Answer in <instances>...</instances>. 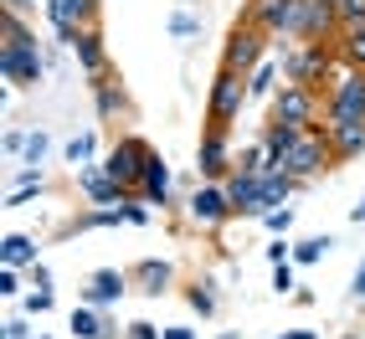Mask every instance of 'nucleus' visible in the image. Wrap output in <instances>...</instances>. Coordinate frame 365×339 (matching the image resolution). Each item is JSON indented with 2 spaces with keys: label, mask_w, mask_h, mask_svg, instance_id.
<instances>
[{
  "label": "nucleus",
  "mask_w": 365,
  "mask_h": 339,
  "mask_svg": "<svg viewBox=\"0 0 365 339\" xmlns=\"http://www.w3.org/2000/svg\"><path fill=\"white\" fill-rule=\"evenodd\" d=\"M0 78H6L11 93H31L46 83V52L31 31V21L16 11H6V26H0Z\"/></svg>",
  "instance_id": "f257e3e1"
},
{
  "label": "nucleus",
  "mask_w": 365,
  "mask_h": 339,
  "mask_svg": "<svg viewBox=\"0 0 365 339\" xmlns=\"http://www.w3.org/2000/svg\"><path fill=\"white\" fill-rule=\"evenodd\" d=\"M278 62H283V83H299V88H329L334 72L345 67L334 52V41H288L278 36Z\"/></svg>",
  "instance_id": "f03ea898"
},
{
  "label": "nucleus",
  "mask_w": 365,
  "mask_h": 339,
  "mask_svg": "<svg viewBox=\"0 0 365 339\" xmlns=\"http://www.w3.org/2000/svg\"><path fill=\"white\" fill-rule=\"evenodd\" d=\"M267 118L288 124V129H324V93L299 88V83H278V93L267 98Z\"/></svg>",
  "instance_id": "7ed1b4c3"
},
{
  "label": "nucleus",
  "mask_w": 365,
  "mask_h": 339,
  "mask_svg": "<svg viewBox=\"0 0 365 339\" xmlns=\"http://www.w3.org/2000/svg\"><path fill=\"white\" fill-rule=\"evenodd\" d=\"M247 103H252L247 78L232 72V67H216V78H211V88H206V129H227V134H232V124L242 118V108H247Z\"/></svg>",
  "instance_id": "20e7f679"
},
{
  "label": "nucleus",
  "mask_w": 365,
  "mask_h": 339,
  "mask_svg": "<svg viewBox=\"0 0 365 339\" xmlns=\"http://www.w3.org/2000/svg\"><path fill=\"white\" fill-rule=\"evenodd\" d=\"M278 170H288L294 180H304V185H314L324 175V170H334V150H329V134L324 129H304L299 139H294V150H288L283 160H273Z\"/></svg>",
  "instance_id": "39448f33"
},
{
  "label": "nucleus",
  "mask_w": 365,
  "mask_h": 339,
  "mask_svg": "<svg viewBox=\"0 0 365 339\" xmlns=\"http://www.w3.org/2000/svg\"><path fill=\"white\" fill-rule=\"evenodd\" d=\"M185 221L196 226V231H216V226L237 221L227 185H222V180H196V185H190V196H185Z\"/></svg>",
  "instance_id": "423d86ee"
},
{
  "label": "nucleus",
  "mask_w": 365,
  "mask_h": 339,
  "mask_svg": "<svg viewBox=\"0 0 365 339\" xmlns=\"http://www.w3.org/2000/svg\"><path fill=\"white\" fill-rule=\"evenodd\" d=\"M150 155H155V144H150V139H139V134H118V139L108 144V155H103V170L129 190V196H134L139 180H144V165H150Z\"/></svg>",
  "instance_id": "0eeeda50"
},
{
  "label": "nucleus",
  "mask_w": 365,
  "mask_h": 339,
  "mask_svg": "<svg viewBox=\"0 0 365 339\" xmlns=\"http://www.w3.org/2000/svg\"><path fill=\"white\" fill-rule=\"evenodd\" d=\"M350 118H365V72L339 67L334 83L324 88V129L329 124H350Z\"/></svg>",
  "instance_id": "6e6552de"
},
{
  "label": "nucleus",
  "mask_w": 365,
  "mask_h": 339,
  "mask_svg": "<svg viewBox=\"0 0 365 339\" xmlns=\"http://www.w3.org/2000/svg\"><path fill=\"white\" fill-rule=\"evenodd\" d=\"M267 52H273V36L242 16L237 26L227 31V41H222V67H232V72H242V78H247V72H252Z\"/></svg>",
  "instance_id": "1a4fd4ad"
},
{
  "label": "nucleus",
  "mask_w": 365,
  "mask_h": 339,
  "mask_svg": "<svg viewBox=\"0 0 365 339\" xmlns=\"http://www.w3.org/2000/svg\"><path fill=\"white\" fill-rule=\"evenodd\" d=\"M339 26L345 21H339L334 0H299L294 21H288V41H334Z\"/></svg>",
  "instance_id": "9d476101"
},
{
  "label": "nucleus",
  "mask_w": 365,
  "mask_h": 339,
  "mask_svg": "<svg viewBox=\"0 0 365 339\" xmlns=\"http://www.w3.org/2000/svg\"><path fill=\"white\" fill-rule=\"evenodd\" d=\"M46 21L57 31V46H67L78 31L103 21V0H46Z\"/></svg>",
  "instance_id": "9b49d317"
},
{
  "label": "nucleus",
  "mask_w": 365,
  "mask_h": 339,
  "mask_svg": "<svg viewBox=\"0 0 365 339\" xmlns=\"http://www.w3.org/2000/svg\"><path fill=\"white\" fill-rule=\"evenodd\" d=\"M237 170V144L227 129H201L196 139V175L201 180H227Z\"/></svg>",
  "instance_id": "f8f14e48"
},
{
  "label": "nucleus",
  "mask_w": 365,
  "mask_h": 339,
  "mask_svg": "<svg viewBox=\"0 0 365 339\" xmlns=\"http://www.w3.org/2000/svg\"><path fill=\"white\" fill-rule=\"evenodd\" d=\"M78 190H83V201H88V206H124V201H129V190L103 170V160L78 165Z\"/></svg>",
  "instance_id": "ddd939ff"
},
{
  "label": "nucleus",
  "mask_w": 365,
  "mask_h": 339,
  "mask_svg": "<svg viewBox=\"0 0 365 339\" xmlns=\"http://www.w3.org/2000/svg\"><path fill=\"white\" fill-rule=\"evenodd\" d=\"M222 185H227L232 211L242 216V221H262V216H267V206H262V175H252V170H232Z\"/></svg>",
  "instance_id": "4468645a"
},
{
  "label": "nucleus",
  "mask_w": 365,
  "mask_h": 339,
  "mask_svg": "<svg viewBox=\"0 0 365 339\" xmlns=\"http://www.w3.org/2000/svg\"><path fill=\"white\" fill-rule=\"evenodd\" d=\"M129 288H134L129 268H98V273L83 278V303H93V308H113L118 298L129 293Z\"/></svg>",
  "instance_id": "2eb2a0df"
},
{
  "label": "nucleus",
  "mask_w": 365,
  "mask_h": 339,
  "mask_svg": "<svg viewBox=\"0 0 365 339\" xmlns=\"http://www.w3.org/2000/svg\"><path fill=\"white\" fill-rule=\"evenodd\" d=\"M124 329L129 324H118L113 308H93V303H78V308H72V319H67L72 339H118Z\"/></svg>",
  "instance_id": "dca6fc26"
},
{
  "label": "nucleus",
  "mask_w": 365,
  "mask_h": 339,
  "mask_svg": "<svg viewBox=\"0 0 365 339\" xmlns=\"http://www.w3.org/2000/svg\"><path fill=\"white\" fill-rule=\"evenodd\" d=\"M67 52H72V62H78L88 78H108V41H103V26L78 31V36L67 41Z\"/></svg>",
  "instance_id": "f3484780"
},
{
  "label": "nucleus",
  "mask_w": 365,
  "mask_h": 339,
  "mask_svg": "<svg viewBox=\"0 0 365 339\" xmlns=\"http://www.w3.org/2000/svg\"><path fill=\"white\" fill-rule=\"evenodd\" d=\"M134 196H144L155 211H170V206H175V175H170V165H165L160 150L150 155V165H144V180H139Z\"/></svg>",
  "instance_id": "a211bd4d"
},
{
  "label": "nucleus",
  "mask_w": 365,
  "mask_h": 339,
  "mask_svg": "<svg viewBox=\"0 0 365 339\" xmlns=\"http://www.w3.org/2000/svg\"><path fill=\"white\" fill-rule=\"evenodd\" d=\"M129 278H134V288L144 298H165L170 288H175V262L170 257H144V262L129 268Z\"/></svg>",
  "instance_id": "6ab92c4d"
},
{
  "label": "nucleus",
  "mask_w": 365,
  "mask_h": 339,
  "mask_svg": "<svg viewBox=\"0 0 365 339\" xmlns=\"http://www.w3.org/2000/svg\"><path fill=\"white\" fill-rule=\"evenodd\" d=\"M294 6L299 0H247V21L252 26H262L267 36H288V21H294Z\"/></svg>",
  "instance_id": "aec40b11"
},
{
  "label": "nucleus",
  "mask_w": 365,
  "mask_h": 339,
  "mask_svg": "<svg viewBox=\"0 0 365 339\" xmlns=\"http://www.w3.org/2000/svg\"><path fill=\"white\" fill-rule=\"evenodd\" d=\"M329 150H334V165L345 160H360L365 155V118H350V124H329Z\"/></svg>",
  "instance_id": "412c9836"
},
{
  "label": "nucleus",
  "mask_w": 365,
  "mask_h": 339,
  "mask_svg": "<svg viewBox=\"0 0 365 339\" xmlns=\"http://www.w3.org/2000/svg\"><path fill=\"white\" fill-rule=\"evenodd\" d=\"M93 113H98L103 124H108V118H124V113H129V93L118 88L113 72H108V78H93Z\"/></svg>",
  "instance_id": "4be33fe9"
},
{
  "label": "nucleus",
  "mask_w": 365,
  "mask_h": 339,
  "mask_svg": "<svg viewBox=\"0 0 365 339\" xmlns=\"http://www.w3.org/2000/svg\"><path fill=\"white\" fill-rule=\"evenodd\" d=\"M124 206H129V201H124ZM124 206H88V211H78V216H72V221L62 226V236H78V231H98V226H129Z\"/></svg>",
  "instance_id": "5701e85b"
},
{
  "label": "nucleus",
  "mask_w": 365,
  "mask_h": 339,
  "mask_svg": "<svg viewBox=\"0 0 365 339\" xmlns=\"http://www.w3.org/2000/svg\"><path fill=\"white\" fill-rule=\"evenodd\" d=\"M31 262H41L36 236H26V231H6V241H0V268H31Z\"/></svg>",
  "instance_id": "b1692460"
},
{
  "label": "nucleus",
  "mask_w": 365,
  "mask_h": 339,
  "mask_svg": "<svg viewBox=\"0 0 365 339\" xmlns=\"http://www.w3.org/2000/svg\"><path fill=\"white\" fill-rule=\"evenodd\" d=\"M334 52H339V62H345V67L365 72V21H345V26H339Z\"/></svg>",
  "instance_id": "393cba45"
},
{
  "label": "nucleus",
  "mask_w": 365,
  "mask_h": 339,
  "mask_svg": "<svg viewBox=\"0 0 365 339\" xmlns=\"http://www.w3.org/2000/svg\"><path fill=\"white\" fill-rule=\"evenodd\" d=\"M36 196H46V175H41V170H16L11 190H6V211H21V206L36 201Z\"/></svg>",
  "instance_id": "a878e982"
},
{
  "label": "nucleus",
  "mask_w": 365,
  "mask_h": 339,
  "mask_svg": "<svg viewBox=\"0 0 365 339\" xmlns=\"http://www.w3.org/2000/svg\"><path fill=\"white\" fill-rule=\"evenodd\" d=\"M278 83H283V62H278L273 52H267V57L247 72V93H252V98H273Z\"/></svg>",
  "instance_id": "bb28decb"
},
{
  "label": "nucleus",
  "mask_w": 365,
  "mask_h": 339,
  "mask_svg": "<svg viewBox=\"0 0 365 339\" xmlns=\"http://www.w3.org/2000/svg\"><path fill=\"white\" fill-rule=\"evenodd\" d=\"M304 129H288V124H273V118H262L257 124V139H262V150L273 155V160H283L288 150H294V139H299Z\"/></svg>",
  "instance_id": "cd10ccee"
},
{
  "label": "nucleus",
  "mask_w": 365,
  "mask_h": 339,
  "mask_svg": "<svg viewBox=\"0 0 365 339\" xmlns=\"http://www.w3.org/2000/svg\"><path fill=\"white\" fill-rule=\"evenodd\" d=\"M185 303H190V313H196V319H211L216 308H222V298H216V283L211 278H196L185 288Z\"/></svg>",
  "instance_id": "c85d7f7f"
},
{
  "label": "nucleus",
  "mask_w": 365,
  "mask_h": 339,
  "mask_svg": "<svg viewBox=\"0 0 365 339\" xmlns=\"http://www.w3.org/2000/svg\"><path fill=\"white\" fill-rule=\"evenodd\" d=\"M329 247H334V236L329 231H319V236H304V241H294V268H314L319 257H329Z\"/></svg>",
  "instance_id": "c756f323"
},
{
  "label": "nucleus",
  "mask_w": 365,
  "mask_h": 339,
  "mask_svg": "<svg viewBox=\"0 0 365 339\" xmlns=\"http://www.w3.org/2000/svg\"><path fill=\"white\" fill-rule=\"evenodd\" d=\"M93 155H98V134H93V129L72 134V139L62 144V160H67V165H93Z\"/></svg>",
  "instance_id": "7c9ffc66"
},
{
  "label": "nucleus",
  "mask_w": 365,
  "mask_h": 339,
  "mask_svg": "<svg viewBox=\"0 0 365 339\" xmlns=\"http://www.w3.org/2000/svg\"><path fill=\"white\" fill-rule=\"evenodd\" d=\"M46 155H52V139H46V129H31L26 134V150H21V165L16 170H41Z\"/></svg>",
  "instance_id": "2f4dec72"
},
{
  "label": "nucleus",
  "mask_w": 365,
  "mask_h": 339,
  "mask_svg": "<svg viewBox=\"0 0 365 339\" xmlns=\"http://www.w3.org/2000/svg\"><path fill=\"white\" fill-rule=\"evenodd\" d=\"M267 165H273V155L262 150V139H247V144H237V170H252V175H262Z\"/></svg>",
  "instance_id": "473e14b6"
},
{
  "label": "nucleus",
  "mask_w": 365,
  "mask_h": 339,
  "mask_svg": "<svg viewBox=\"0 0 365 339\" xmlns=\"http://www.w3.org/2000/svg\"><path fill=\"white\" fill-rule=\"evenodd\" d=\"M170 36H175V41H185V36H201V16L190 11V6H180L175 16H170Z\"/></svg>",
  "instance_id": "72a5a7b5"
},
{
  "label": "nucleus",
  "mask_w": 365,
  "mask_h": 339,
  "mask_svg": "<svg viewBox=\"0 0 365 339\" xmlns=\"http://www.w3.org/2000/svg\"><path fill=\"white\" fill-rule=\"evenodd\" d=\"M21 313H31V319L52 313V288H36V293H26V298H21Z\"/></svg>",
  "instance_id": "f704fd0d"
},
{
  "label": "nucleus",
  "mask_w": 365,
  "mask_h": 339,
  "mask_svg": "<svg viewBox=\"0 0 365 339\" xmlns=\"http://www.w3.org/2000/svg\"><path fill=\"white\" fill-rule=\"evenodd\" d=\"M262 226L273 231V236H288V226H294V206H278V211H267V216H262Z\"/></svg>",
  "instance_id": "c9c22d12"
},
{
  "label": "nucleus",
  "mask_w": 365,
  "mask_h": 339,
  "mask_svg": "<svg viewBox=\"0 0 365 339\" xmlns=\"http://www.w3.org/2000/svg\"><path fill=\"white\" fill-rule=\"evenodd\" d=\"M21 278L26 268H0V298H21Z\"/></svg>",
  "instance_id": "e433bc0d"
},
{
  "label": "nucleus",
  "mask_w": 365,
  "mask_h": 339,
  "mask_svg": "<svg viewBox=\"0 0 365 339\" xmlns=\"http://www.w3.org/2000/svg\"><path fill=\"white\" fill-rule=\"evenodd\" d=\"M124 216H129V226H150V201H144V196H129V206H124Z\"/></svg>",
  "instance_id": "4c0bfd02"
},
{
  "label": "nucleus",
  "mask_w": 365,
  "mask_h": 339,
  "mask_svg": "<svg viewBox=\"0 0 365 339\" xmlns=\"http://www.w3.org/2000/svg\"><path fill=\"white\" fill-rule=\"evenodd\" d=\"M26 134H31V129H21V124H11V129H6V160H16V165H21V150H26Z\"/></svg>",
  "instance_id": "58836bf2"
},
{
  "label": "nucleus",
  "mask_w": 365,
  "mask_h": 339,
  "mask_svg": "<svg viewBox=\"0 0 365 339\" xmlns=\"http://www.w3.org/2000/svg\"><path fill=\"white\" fill-rule=\"evenodd\" d=\"M273 293H294V262H273Z\"/></svg>",
  "instance_id": "ea45409f"
},
{
  "label": "nucleus",
  "mask_w": 365,
  "mask_h": 339,
  "mask_svg": "<svg viewBox=\"0 0 365 339\" xmlns=\"http://www.w3.org/2000/svg\"><path fill=\"white\" fill-rule=\"evenodd\" d=\"M6 339H31V313H11V319H6Z\"/></svg>",
  "instance_id": "a19ab883"
},
{
  "label": "nucleus",
  "mask_w": 365,
  "mask_h": 339,
  "mask_svg": "<svg viewBox=\"0 0 365 339\" xmlns=\"http://www.w3.org/2000/svg\"><path fill=\"white\" fill-rule=\"evenodd\" d=\"M267 262H294V241H288V236H273V241H267Z\"/></svg>",
  "instance_id": "79ce46f5"
},
{
  "label": "nucleus",
  "mask_w": 365,
  "mask_h": 339,
  "mask_svg": "<svg viewBox=\"0 0 365 339\" xmlns=\"http://www.w3.org/2000/svg\"><path fill=\"white\" fill-rule=\"evenodd\" d=\"M124 339H165V329H155V324H144V319H139V324L124 329Z\"/></svg>",
  "instance_id": "37998d69"
},
{
  "label": "nucleus",
  "mask_w": 365,
  "mask_h": 339,
  "mask_svg": "<svg viewBox=\"0 0 365 339\" xmlns=\"http://www.w3.org/2000/svg\"><path fill=\"white\" fill-rule=\"evenodd\" d=\"M26 278H31V288H52V268H46V262H31Z\"/></svg>",
  "instance_id": "c03bdc74"
},
{
  "label": "nucleus",
  "mask_w": 365,
  "mask_h": 339,
  "mask_svg": "<svg viewBox=\"0 0 365 339\" xmlns=\"http://www.w3.org/2000/svg\"><path fill=\"white\" fill-rule=\"evenodd\" d=\"M350 298H355V303H365V262H360L355 278H350Z\"/></svg>",
  "instance_id": "a18cd8bd"
},
{
  "label": "nucleus",
  "mask_w": 365,
  "mask_h": 339,
  "mask_svg": "<svg viewBox=\"0 0 365 339\" xmlns=\"http://www.w3.org/2000/svg\"><path fill=\"white\" fill-rule=\"evenodd\" d=\"M165 339H201V334L185 329V324H165Z\"/></svg>",
  "instance_id": "49530a36"
},
{
  "label": "nucleus",
  "mask_w": 365,
  "mask_h": 339,
  "mask_svg": "<svg viewBox=\"0 0 365 339\" xmlns=\"http://www.w3.org/2000/svg\"><path fill=\"white\" fill-rule=\"evenodd\" d=\"M6 11H16V16H26V11H36V0H6Z\"/></svg>",
  "instance_id": "de8ad7c7"
},
{
  "label": "nucleus",
  "mask_w": 365,
  "mask_h": 339,
  "mask_svg": "<svg viewBox=\"0 0 365 339\" xmlns=\"http://www.w3.org/2000/svg\"><path fill=\"white\" fill-rule=\"evenodd\" d=\"M288 339H319L314 329H288Z\"/></svg>",
  "instance_id": "09e8293b"
},
{
  "label": "nucleus",
  "mask_w": 365,
  "mask_h": 339,
  "mask_svg": "<svg viewBox=\"0 0 365 339\" xmlns=\"http://www.w3.org/2000/svg\"><path fill=\"white\" fill-rule=\"evenodd\" d=\"M350 221H355V226H365V201H360V206L350 211Z\"/></svg>",
  "instance_id": "8fccbe9b"
},
{
  "label": "nucleus",
  "mask_w": 365,
  "mask_h": 339,
  "mask_svg": "<svg viewBox=\"0 0 365 339\" xmlns=\"http://www.w3.org/2000/svg\"><path fill=\"white\" fill-rule=\"evenodd\" d=\"M216 339H242V329H222V334H216Z\"/></svg>",
  "instance_id": "3c124183"
},
{
  "label": "nucleus",
  "mask_w": 365,
  "mask_h": 339,
  "mask_svg": "<svg viewBox=\"0 0 365 339\" xmlns=\"http://www.w3.org/2000/svg\"><path fill=\"white\" fill-rule=\"evenodd\" d=\"M339 339H365V334H360V329H345V334H339Z\"/></svg>",
  "instance_id": "603ef678"
},
{
  "label": "nucleus",
  "mask_w": 365,
  "mask_h": 339,
  "mask_svg": "<svg viewBox=\"0 0 365 339\" xmlns=\"http://www.w3.org/2000/svg\"><path fill=\"white\" fill-rule=\"evenodd\" d=\"M31 339H52V334H31Z\"/></svg>",
  "instance_id": "864d4df0"
},
{
  "label": "nucleus",
  "mask_w": 365,
  "mask_h": 339,
  "mask_svg": "<svg viewBox=\"0 0 365 339\" xmlns=\"http://www.w3.org/2000/svg\"><path fill=\"white\" fill-rule=\"evenodd\" d=\"M278 339H288V334H278Z\"/></svg>",
  "instance_id": "5fc2aeb1"
}]
</instances>
